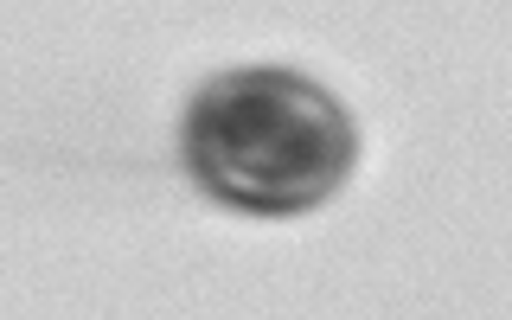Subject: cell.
Returning <instances> with one entry per match:
<instances>
[{
  "instance_id": "cell-1",
  "label": "cell",
  "mask_w": 512,
  "mask_h": 320,
  "mask_svg": "<svg viewBox=\"0 0 512 320\" xmlns=\"http://www.w3.org/2000/svg\"><path fill=\"white\" fill-rule=\"evenodd\" d=\"M180 154L212 199L256 218H295L346 186L359 128L295 71H224L192 96Z\"/></svg>"
}]
</instances>
